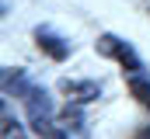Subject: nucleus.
<instances>
[{"label":"nucleus","instance_id":"1","mask_svg":"<svg viewBox=\"0 0 150 139\" xmlns=\"http://www.w3.org/2000/svg\"><path fill=\"white\" fill-rule=\"evenodd\" d=\"M21 101L28 108V122L35 125V132L42 136L45 129H52V101H49V94L42 91V87H25V94H21Z\"/></svg>","mask_w":150,"mask_h":139},{"label":"nucleus","instance_id":"2","mask_svg":"<svg viewBox=\"0 0 150 139\" xmlns=\"http://www.w3.org/2000/svg\"><path fill=\"white\" fill-rule=\"evenodd\" d=\"M98 52H101V56H108V59H115V63H122L129 77L143 70L140 56L133 52V45H129V42H122V38H115V35H101V38H98Z\"/></svg>","mask_w":150,"mask_h":139},{"label":"nucleus","instance_id":"3","mask_svg":"<svg viewBox=\"0 0 150 139\" xmlns=\"http://www.w3.org/2000/svg\"><path fill=\"white\" fill-rule=\"evenodd\" d=\"M35 42H38V49H42L45 56H52L56 63H63V59L70 56V42H63L52 28H38V32H35Z\"/></svg>","mask_w":150,"mask_h":139},{"label":"nucleus","instance_id":"4","mask_svg":"<svg viewBox=\"0 0 150 139\" xmlns=\"http://www.w3.org/2000/svg\"><path fill=\"white\" fill-rule=\"evenodd\" d=\"M59 87H63V94L74 98V101H94V98L101 94V87L91 84V80H63Z\"/></svg>","mask_w":150,"mask_h":139},{"label":"nucleus","instance_id":"5","mask_svg":"<svg viewBox=\"0 0 150 139\" xmlns=\"http://www.w3.org/2000/svg\"><path fill=\"white\" fill-rule=\"evenodd\" d=\"M129 94L143 104V108H150V84L140 77V73H133V77H129Z\"/></svg>","mask_w":150,"mask_h":139},{"label":"nucleus","instance_id":"6","mask_svg":"<svg viewBox=\"0 0 150 139\" xmlns=\"http://www.w3.org/2000/svg\"><path fill=\"white\" fill-rule=\"evenodd\" d=\"M4 139H25V136H21V129H18V122L11 118L7 108H4Z\"/></svg>","mask_w":150,"mask_h":139},{"label":"nucleus","instance_id":"7","mask_svg":"<svg viewBox=\"0 0 150 139\" xmlns=\"http://www.w3.org/2000/svg\"><path fill=\"white\" fill-rule=\"evenodd\" d=\"M42 139H67V136H63V132L52 125V129H45V132H42Z\"/></svg>","mask_w":150,"mask_h":139},{"label":"nucleus","instance_id":"8","mask_svg":"<svg viewBox=\"0 0 150 139\" xmlns=\"http://www.w3.org/2000/svg\"><path fill=\"white\" fill-rule=\"evenodd\" d=\"M136 139H150V129H143V132H140V136H136Z\"/></svg>","mask_w":150,"mask_h":139}]
</instances>
